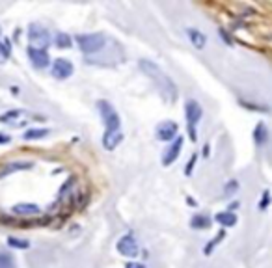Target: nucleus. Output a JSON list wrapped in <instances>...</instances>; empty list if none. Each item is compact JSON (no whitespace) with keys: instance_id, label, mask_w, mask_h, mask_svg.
Segmentation results:
<instances>
[{"instance_id":"f257e3e1","label":"nucleus","mask_w":272,"mask_h":268,"mask_svg":"<svg viewBox=\"0 0 272 268\" xmlns=\"http://www.w3.org/2000/svg\"><path fill=\"white\" fill-rule=\"evenodd\" d=\"M140 69H142L144 74H147V78H151L153 80V84L157 86V89H159V93L162 95L168 104H174L176 101H177V86L176 82L168 76V74L151 60H140Z\"/></svg>"},{"instance_id":"f03ea898","label":"nucleus","mask_w":272,"mask_h":268,"mask_svg":"<svg viewBox=\"0 0 272 268\" xmlns=\"http://www.w3.org/2000/svg\"><path fill=\"white\" fill-rule=\"evenodd\" d=\"M201 116H203V108L196 99H189L187 104H185V118H187V129H189V138L192 142L198 140V133H196V127L200 125Z\"/></svg>"},{"instance_id":"7ed1b4c3","label":"nucleus","mask_w":272,"mask_h":268,"mask_svg":"<svg viewBox=\"0 0 272 268\" xmlns=\"http://www.w3.org/2000/svg\"><path fill=\"white\" fill-rule=\"evenodd\" d=\"M97 110H99V116L105 123L107 131H121V118L108 101H103V99L97 101Z\"/></svg>"},{"instance_id":"20e7f679","label":"nucleus","mask_w":272,"mask_h":268,"mask_svg":"<svg viewBox=\"0 0 272 268\" xmlns=\"http://www.w3.org/2000/svg\"><path fill=\"white\" fill-rule=\"evenodd\" d=\"M75 39H77L79 49L82 50L84 54H95V52H99L103 49L105 43H107V39H105L103 34H79Z\"/></svg>"},{"instance_id":"39448f33","label":"nucleus","mask_w":272,"mask_h":268,"mask_svg":"<svg viewBox=\"0 0 272 268\" xmlns=\"http://www.w3.org/2000/svg\"><path fill=\"white\" fill-rule=\"evenodd\" d=\"M28 41L36 49H47L50 45V34H48V30L45 26L32 23V25H28Z\"/></svg>"},{"instance_id":"423d86ee","label":"nucleus","mask_w":272,"mask_h":268,"mask_svg":"<svg viewBox=\"0 0 272 268\" xmlns=\"http://www.w3.org/2000/svg\"><path fill=\"white\" fill-rule=\"evenodd\" d=\"M179 134V127L176 121H162L157 125L155 129V136L160 142H174Z\"/></svg>"},{"instance_id":"0eeeda50","label":"nucleus","mask_w":272,"mask_h":268,"mask_svg":"<svg viewBox=\"0 0 272 268\" xmlns=\"http://www.w3.org/2000/svg\"><path fill=\"white\" fill-rule=\"evenodd\" d=\"M118 252L123 257H136L140 253V244L134 235H125L118 240Z\"/></svg>"},{"instance_id":"6e6552de","label":"nucleus","mask_w":272,"mask_h":268,"mask_svg":"<svg viewBox=\"0 0 272 268\" xmlns=\"http://www.w3.org/2000/svg\"><path fill=\"white\" fill-rule=\"evenodd\" d=\"M183 136H177L172 144H170V147L164 151V155H162V164L164 166H172L176 160L179 159V155H181V149H183Z\"/></svg>"},{"instance_id":"1a4fd4ad","label":"nucleus","mask_w":272,"mask_h":268,"mask_svg":"<svg viewBox=\"0 0 272 268\" xmlns=\"http://www.w3.org/2000/svg\"><path fill=\"white\" fill-rule=\"evenodd\" d=\"M28 58L32 61V65L37 69H45L50 63V56H48L47 49H36V47H28Z\"/></svg>"},{"instance_id":"9d476101","label":"nucleus","mask_w":272,"mask_h":268,"mask_svg":"<svg viewBox=\"0 0 272 268\" xmlns=\"http://www.w3.org/2000/svg\"><path fill=\"white\" fill-rule=\"evenodd\" d=\"M75 71V67H73V63L69 60H65V58H58V60L52 61V74L60 78V80H65V78H69Z\"/></svg>"},{"instance_id":"9b49d317","label":"nucleus","mask_w":272,"mask_h":268,"mask_svg":"<svg viewBox=\"0 0 272 268\" xmlns=\"http://www.w3.org/2000/svg\"><path fill=\"white\" fill-rule=\"evenodd\" d=\"M12 212L21 218H36L41 214V208L36 203H17V205H13Z\"/></svg>"},{"instance_id":"f8f14e48","label":"nucleus","mask_w":272,"mask_h":268,"mask_svg":"<svg viewBox=\"0 0 272 268\" xmlns=\"http://www.w3.org/2000/svg\"><path fill=\"white\" fill-rule=\"evenodd\" d=\"M123 142V133L121 131H105L103 134V147L107 151H114Z\"/></svg>"},{"instance_id":"ddd939ff","label":"nucleus","mask_w":272,"mask_h":268,"mask_svg":"<svg viewBox=\"0 0 272 268\" xmlns=\"http://www.w3.org/2000/svg\"><path fill=\"white\" fill-rule=\"evenodd\" d=\"M34 164L30 162V160H19V162H8V164H4V168L0 170V179H4V177H8V175H12L15 171H24V170H30Z\"/></svg>"},{"instance_id":"4468645a","label":"nucleus","mask_w":272,"mask_h":268,"mask_svg":"<svg viewBox=\"0 0 272 268\" xmlns=\"http://www.w3.org/2000/svg\"><path fill=\"white\" fill-rule=\"evenodd\" d=\"M187 37H189V41L198 50L205 49V45H207V36H205L201 30H198V28H187Z\"/></svg>"},{"instance_id":"2eb2a0df","label":"nucleus","mask_w":272,"mask_h":268,"mask_svg":"<svg viewBox=\"0 0 272 268\" xmlns=\"http://www.w3.org/2000/svg\"><path fill=\"white\" fill-rule=\"evenodd\" d=\"M214 222L220 223L222 227H233V225H237V214L231 210H222L214 216Z\"/></svg>"},{"instance_id":"dca6fc26","label":"nucleus","mask_w":272,"mask_h":268,"mask_svg":"<svg viewBox=\"0 0 272 268\" xmlns=\"http://www.w3.org/2000/svg\"><path fill=\"white\" fill-rule=\"evenodd\" d=\"M190 227L192 229H209L211 227V218L207 216V214H196V216H192L190 220Z\"/></svg>"},{"instance_id":"f3484780","label":"nucleus","mask_w":272,"mask_h":268,"mask_svg":"<svg viewBox=\"0 0 272 268\" xmlns=\"http://www.w3.org/2000/svg\"><path fill=\"white\" fill-rule=\"evenodd\" d=\"M267 138H269V131H267L265 123L259 121L256 125V129H254V140H256L257 146H263V144L267 142Z\"/></svg>"},{"instance_id":"a211bd4d","label":"nucleus","mask_w":272,"mask_h":268,"mask_svg":"<svg viewBox=\"0 0 272 268\" xmlns=\"http://www.w3.org/2000/svg\"><path fill=\"white\" fill-rule=\"evenodd\" d=\"M47 134H50L48 129H28V131L23 134V140H26V142H34V140L45 138Z\"/></svg>"},{"instance_id":"6ab92c4d","label":"nucleus","mask_w":272,"mask_h":268,"mask_svg":"<svg viewBox=\"0 0 272 268\" xmlns=\"http://www.w3.org/2000/svg\"><path fill=\"white\" fill-rule=\"evenodd\" d=\"M224 238H225V231H224V229H222V231H218V235L214 237V238H213V240H211V242H209V244H207V246H205V248H203V253H205V255H211V253H213V250H214V248H216L218 244L222 242Z\"/></svg>"},{"instance_id":"aec40b11","label":"nucleus","mask_w":272,"mask_h":268,"mask_svg":"<svg viewBox=\"0 0 272 268\" xmlns=\"http://www.w3.org/2000/svg\"><path fill=\"white\" fill-rule=\"evenodd\" d=\"M54 41H56V45H58L60 49H69L73 45V39L69 34H65V32H58L56 36H54Z\"/></svg>"},{"instance_id":"412c9836","label":"nucleus","mask_w":272,"mask_h":268,"mask_svg":"<svg viewBox=\"0 0 272 268\" xmlns=\"http://www.w3.org/2000/svg\"><path fill=\"white\" fill-rule=\"evenodd\" d=\"M8 246L13 250H28L30 242L24 240V238H19V237H8Z\"/></svg>"},{"instance_id":"4be33fe9","label":"nucleus","mask_w":272,"mask_h":268,"mask_svg":"<svg viewBox=\"0 0 272 268\" xmlns=\"http://www.w3.org/2000/svg\"><path fill=\"white\" fill-rule=\"evenodd\" d=\"M21 116H23V110H8V112L0 114V123H13V119H17Z\"/></svg>"},{"instance_id":"5701e85b","label":"nucleus","mask_w":272,"mask_h":268,"mask_svg":"<svg viewBox=\"0 0 272 268\" xmlns=\"http://www.w3.org/2000/svg\"><path fill=\"white\" fill-rule=\"evenodd\" d=\"M10 52H12V43H10V39H0V58L2 60H6V58H10Z\"/></svg>"},{"instance_id":"b1692460","label":"nucleus","mask_w":272,"mask_h":268,"mask_svg":"<svg viewBox=\"0 0 272 268\" xmlns=\"http://www.w3.org/2000/svg\"><path fill=\"white\" fill-rule=\"evenodd\" d=\"M0 268H15V261L10 253L0 252Z\"/></svg>"},{"instance_id":"393cba45","label":"nucleus","mask_w":272,"mask_h":268,"mask_svg":"<svg viewBox=\"0 0 272 268\" xmlns=\"http://www.w3.org/2000/svg\"><path fill=\"white\" fill-rule=\"evenodd\" d=\"M269 205H271V192H269V190H265L263 195H261V201L257 203V208H259V210H267Z\"/></svg>"},{"instance_id":"a878e982","label":"nucleus","mask_w":272,"mask_h":268,"mask_svg":"<svg viewBox=\"0 0 272 268\" xmlns=\"http://www.w3.org/2000/svg\"><path fill=\"white\" fill-rule=\"evenodd\" d=\"M237 190H239V183H237L235 179H233V181H229V183L225 184V188H224L225 195H233Z\"/></svg>"},{"instance_id":"bb28decb","label":"nucleus","mask_w":272,"mask_h":268,"mask_svg":"<svg viewBox=\"0 0 272 268\" xmlns=\"http://www.w3.org/2000/svg\"><path fill=\"white\" fill-rule=\"evenodd\" d=\"M196 160H198V155H192V157L189 159V162H187V168H185V175H190V173H192Z\"/></svg>"},{"instance_id":"cd10ccee","label":"nucleus","mask_w":272,"mask_h":268,"mask_svg":"<svg viewBox=\"0 0 272 268\" xmlns=\"http://www.w3.org/2000/svg\"><path fill=\"white\" fill-rule=\"evenodd\" d=\"M8 142H10V136L4 133H0V146H2V144H8Z\"/></svg>"},{"instance_id":"c85d7f7f","label":"nucleus","mask_w":272,"mask_h":268,"mask_svg":"<svg viewBox=\"0 0 272 268\" xmlns=\"http://www.w3.org/2000/svg\"><path fill=\"white\" fill-rule=\"evenodd\" d=\"M125 268H145V267H144L142 263H129Z\"/></svg>"},{"instance_id":"c756f323","label":"nucleus","mask_w":272,"mask_h":268,"mask_svg":"<svg viewBox=\"0 0 272 268\" xmlns=\"http://www.w3.org/2000/svg\"><path fill=\"white\" fill-rule=\"evenodd\" d=\"M203 155H205V157L209 155V146H205V147H203Z\"/></svg>"},{"instance_id":"7c9ffc66","label":"nucleus","mask_w":272,"mask_h":268,"mask_svg":"<svg viewBox=\"0 0 272 268\" xmlns=\"http://www.w3.org/2000/svg\"><path fill=\"white\" fill-rule=\"evenodd\" d=\"M0 34H2V28H0Z\"/></svg>"}]
</instances>
